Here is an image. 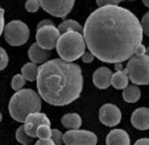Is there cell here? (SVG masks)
I'll return each instance as SVG.
<instances>
[{"label": "cell", "mask_w": 149, "mask_h": 145, "mask_svg": "<svg viewBox=\"0 0 149 145\" xmlns=\"http://www.w3.org/2000/svg\"><path fill=\"white\" fill-rule=\"evenodd\" d=\"M139 19L120 6L100 7L87 17L83 37L88 50L107 63L130 61L143 42Z\"/></svg>", "instance_id": "1"}, {"label": "cell", "mask_w": 149, "mask_h": 145, "mask_svg": "<svg viewBox=\"0 0 149 145\" xmlns=\"http://www.w3.org/2000/svg\"><path fill=\"white\" fill-rule=\"evenodd\" d=\"M82 89L83 77L78 65L57 58L40 66L37 90L46 103L68 106L79 98Z\"/></svg>", "instance_id": "2"}, {"label": "cell", "mask_w": 149, "mask_h": 145, "mask_svg": "<svg viewBox=\"0 0 149 145\" xmlns=\"http://www.w3.org/2000/svg\"><path fill=\"white\" fill-rule=\"evenodd\" d=\"M41 109V96L31 89H23L17 91L9 100V115L16 121L25 123L26 117L32 114H37Z\"/></svg>", "instance_id": "3"}, {"label": "cell", "mask_w": 149, "mask_h": 145, "mask_svg": "<svg viewBox=\"0 0 149 145\" xmlns=\"http://www.w3.org/2000/svg\"><path fill=\"white\" fill-rule=\"evenodd\" d=\"M86 41L82 33L78 32H68L61 34L57 44V52L61 59L66 62H73L78 58H82L86 53Z\"/></svg>", "instance_id": "4"}, {"label": "cell", "mask_w": 149, "mask_h": 145, "mask_svg": "<svg viewBox=\"0 0 149 145\" xmlns=\"http://www.w3.org/2000/svg\"><path fill=\"white\" fill-rule=\"evenodd\" d=\"M125 71L135 84H149V57L133 56L128 61Z\"/></svg>", "instance_id": "5"}, {"label": "cell", "mask_w": 149, "mask_h": 145, "mask_svg": "<svg viewBox=\"0 0 149 145\" xmlns=\"http://www.w3.org/2000/svg\"><path fill=\"white\" fill-rule=\"evenodd\" d=\"M4 38L11 46H21L29 38V28L25 22L13 20L4 28Z\"/></svg>", "instance_id": "6"}, {"label": "cell", "mask_w": 149, "mask_h": 145, "mask_svg": "<svg viewBox=\"0 0 149 145\" xmlns=\"http://www.w3.org/2000/svg\"><path fill=\"white\" fill-rule=\"evenodd\" d=\"M38 1L42 9L49 15L63 19L70 13L75 4V0H38Z\"/></svg>", "instance_id": "7"}, {"label": "cell", "mask_w": 149, "mask_h": 145, "mask_svg": "<svg viewBox=\"0 0 149 145\" xmlns=\"http://www.w3.org/2000/svg\"><path fill=\"white\" fill-rule=\"evenodd\" d=\"M63 142L66 145H96L98 137L90 131L73 129L63 135Z\"/></svg>", "instance_id": "8"}, {"label": "cell", "mask_w": 149, "mask_h": 145, "mask_svg": "<svg viewBox=\"0 0 149 145\" xmlns=\"http://www.w3.org/2000/svg\"><path fill=\"white\" fill-rule=\"evenodd\" d=\"M59 37H61V33H59L58 28H56L54 25L44 26L41 29H37V34H36L37 44L42 49H46V50L57 47Z\"/></svg>", "instance_id": "9"}, {"label": "cell", "mask_w": 149, "mask_h": 145, "mask_svg": "<svg viewBox=\"0 0 149 145\" xmlns=\"http://www.w3.org/2000/svg\"><path fill=\"white\" fill-rule=\"evenodd\" d=\"M99 120L102 121V124L107 127H115L120 123L121 120V112L119 109V107H116L115 104H103L99 109Z\"/></svg>", "instance_id": "10"}, {"label": "cell", "mask_w": 149, "mask_h": 145, "mask_svg": "<svg viewBox=\"0 0 149 145\" xmlns=\"http://www.w3.org/2000/svg\"><path fill=\"white\" fill-rule=\"evenodd\" d=\"M41 125H50V120H49V117L45 114L37 112V114H32L26 117L24 128H25L26 133L32 139H34V137H37V129Z\"/></svg>", "instance_id": "11"}, {"label": "cell", "mask_w": 149, "mask_h": 145, "mask_svg": "<svg viewBox=\"0 0 149 145\" xmlns=\"http://www.w3.org/2000/svg\"><path fill=\"white\" fill-rule=\"evenodd\" d=\"M112 77H113V72L108 67H99L93 74V82L98 89L106 90L112 83Z\"/></svg>", "instance_id": "12"}, {"label": "cell", "mask_w": 149, "mask_h": 145, "mask_svg": "<svg viewBox=\"0 0 149 145\" xmlns=\"http://www.w3.org/2000/svg\"><path fill=\"white\" fill-rule=\"evenodd\" d=\"M131 123L136 129H140V131L149 129V108L140 107L135 109L131 116Z\"/></svg>", "instance_id": "13"}, {"label": "cell", "mask_w": 149, "mask_h": 145, "mask_svg": "<svg viewBox=\"0 0 149 145\" xmlns=\"http://www.w3.org/2000/svg\"><path fill=\"white\" fill-rule=\"evenodd\" d=\"M28 56L33 63H36V65L42 63L44 65L49 61V58H50V50L42 49V47L36 42V44H32V46L29 47Z\"/></svg>", "instance_id": "14"}, {"label": "cell", "mask_w": 149, "mask_h": 145, "mask_svg": "<svg viewBox=\"0 0 149 145\" xmlns=\"http://www.w3.org/2000/svg\"><path fill=\"white\" fill-rule=\"evenodd\" d=\"M106 145H131L130 135L124 129H112L107 135Z\"/></svg>", "instance_id": "15"}, {"label": "cell", "mask_w": 149, "mask_h": 145, "mask_svg": "<svg viewBox=\"0 0 149 145\" xmlns=\"http://www.w3.org/2000/svg\"><path fill=\"white\" fill-rule=\"evenodd\" d=\"M38 72H40V67L36 63H33V62L25 63L23 66V69H21V75L25 78V81H29V82L37 81Z\"/></svg>", "instance_id": "16"}, {"label": "cell", "mask_w": 149, "mask_h": 145, "mask_svg": "<svg viewBox=\"0 0 149 145\" xmlns=\"http://www.w3.org/2000/svg\"><path fill=\"white\" fill-rule=\"evenodd\" d=\"M61 123L63 124V127L73 131V129H79V127L82 125V119L78 114H66L61 119Z\"/></svg>", "instance_id": "17"}, {"label": "cell", "mask_w": 149, "mask_h": 145, "mask_svg": "<svg viewBox=\"0 0 149 145\" xmlns=\"http://www.w3.org/2000/svg\"><path fill=\"white\" fill-rule=\"evenodd\" d=\"M58 31L61 34L68 33V32H78V33H83V28L78 21L74 20H63L58 25Z\"/></svg>", "instance_id": "18"}, {"label": "cell", "mask_w": 149, "mask_h": 145, "mask_svg": "<svg viewBox=\"0 0 149 145\" xmlns=\"http://www.w3.org/2000/svg\"><path fill=\"white\" fill-rule=\"evenodd\" d=\"M141 96V91L136 84H131L127 89L123 90V99L128 103H135L140 99Z\"/></svg>", "instance_id": "19"}, {"label": "cell", "mask_w": 149, "mask_h": 145, "mask_svg": "<svg viewBox=\"0 0 149 145\" xmlns=\"http://www.w3.org/2000/svg\"><path fill=\"white\" fill-rule=\"evenodd\" d=\"M128 79H130V77H128L125 70L124 71H116L112 77V83L111 84L116 90H124L128 87Z\"/></svg>", "instance_id": "20"}, {"label": "cell", "mask_w": 149, "mask_h": 145, "mask_svg": "<svg viewBox=\"0 0 149 145\" xmlns=\"http://www.w3.org/2000/svg\"><path fill=\"white\" fill-rule=\"evenodd\" d=\"M16 139H17V141H19L21 145H31L32 141H33V139H32V137L25 132L24 125H21V127H19V128H17Z\"/></svg>", "instance_id": "21"}, {"label": "cell", "mask_w": 149, "mask_h": 145, "mask_svg": "<svg viewBox=\"0 0 149 145\" xmlns=\"http://www.w3.org/2000/svg\"><path fill=\"white\" fill-rule=\"evenodd\" d=\"M12 89L15 90V91H20V90H23L24 84H25V78H24L21 74H16V75L12 78Z\"/></svg>", "instance_id": "22"}, {"label": "cell", "mask_w": 149, "mask_h": 145, "mask_svg": "<svg viewBox=\"0 0 149 145\" xmlns=\"http://www.w3.org/2000/svg\"><path fill=\"white\" fill-rule=\"evenodd\" d=\"M52 131L50 125H41L37 129V137L40 140H46V139H52Z\"/></svg>", "instance_id": "23"}, {"label": "cell", "mask_w": 149, "mask_h": 145, "mask_svg": "<svg viewBox=\"0 0 149 145\" xmlns=\"http://www.w3.org/2000/svg\"><path fill=\"white\" fill-rule=\"evenodd\" d=\"M40 1L38 0H26L25 3V9L28 12H37L40 9Z\"/></svg>", "instance_id": "24"}, {"label": "cell", "mask_w": 149, "mask_h": 145, "mask_svg": "<svg viewBox=\"0 0 149 145\" xmlns=\"http://www.w3.org/2000/svg\"><path fill=\"white\" fill-rule=\"evenodd\" d=\"M7 65H8V54L3 47L0 46V71L6 69Z\"/></svg>", "instance_id": "25"}, {"label": "cell", "mask_w": 149, "mask_h": 145, "mask_svg": "<svg viewBox=\"0 0 149 145\" xmlns=\"http://www.w3.org/2000/svg\"><path fill=\"white\" fill-rule=\"evenodd\" d=\"M52 140L54 141L56 145H62V142H63V135L58 129H53L52 131Z\"/></svg>", "instance_id": "26"}, {"label": "cell", "mask_w": 149, "mask_h": 145, "mask_svg": "<svg viewBox=\"0 0 149 145\" xmlns=\"http://www.w3.org/2000/svg\"><path fill=\"white\" fill-rule=\"evenodd\" d=\"M140 22H141V28H143V32L146 34V36H149V12H146V13L144 15Z\"/></svg>", "instance_id": "27"}, {"label": "cell", "mask_w": 149, "mask_h": 145, "mask_svg": "<svg viewBox=\"0 0 149 145\" xmlns=\"http://www.w3.org/2000/svg\"><path fill=\"white\" fill-rule=\"evenodd\" d=\"M121 3V0H96V4L100 7H108V6H118Z\"/></svg>", "instance_id": "28"}, {"label": "cell", "mask_w": 149, "mask_h": 145, "mask_svg": "<svg viewBox=\"0 0 149 145\" xmlns=\"http://www.w3.org/2000/svg\"><path fill=\"white\" fill-rule=\"evenodd\" d=\"M93 59H94V54L91 53L90 50L86 52V53L82 56V61H83L84 63H90V62H93Z\"/></svg>", "instance_id": "29"}, {"label": "cell", "mask_w": 149, "mask_h": 145, "mask_svg": "<svg viewBox=\"0 0 149 145\" xmlns=\"http://www.w3.org/2000/svg\"><path fill=\"white\" fill-rule=\"evenodd\" d=\"M4 28H6V24H4V9L0 7V36H1V33H4Z\"/></svg>", "instance_id": "30"}, {"label": "cell", "mask_w": 149, "mask_h": 145, "mask_svg": "<svg viewBox=\"0 0 149 145\" xmlns=\"http://www.w3.org/2000/svg\"><path fill=\"white\" fill-rule=\"evenodd\" d=\"M146 54V47L144 46L143 44L140 45V46L136 49V53H135V56H145Z\"/></svg>", "instance_id": "31"}, {"label": "cell", "mask_w": 149, "mask_h": 145, "mask_svg": "<svg viewBox=\"0 0 149 145\" xmlns=\"http://www.w3.org/2000/svg\"><path fill=\"white\" fill-rule=\"evenodd\" d=\"M34 145H56L54 141L52 139H46V140H38Z\"/></svg>", "instance_id": "32"}, {"label": "cell", "mask_w": 149, "mask_h": 145, "mask_svg": "<svg viewBox=\"0 0 149 145\" xmlns=\"http://www.w3.org/2000/svg\"><path fill=\"white\" fill-rule=\"evenodd\" d=\"M50 25H54L50 20H42V21H40L38 25H37V29H41V28H44V26H50Z\"/></svg>", "instance_id": "33"}, {"label": "cell", "mask_w": 149, "mask_h": 145, "mask_svg": "<svg viewBox=\"0 0 149 145\" xmlns=\"http://www.w3.org/2000/svg\"><path fill=\"white\" fill-rule=\"evenodd\" d=\"M133 145H149V139H140V140H137Z\"/></svg>", "instance_id": "34"}, {"label": "cell", "mask_w": 149, "mask_h": 145, "mask_svg": "<svg viewBox=\"0 0 149 145\" xmlns=\"http://www.w3.org/2000/svg\"><path fill=\"white\" fill-rule=\"evenodd\" d=\"M115 69H116V71H124L125 70L121 63H115Z\"/></svg>", "instance_id": "35"}, {"label": "cell", "mask_w": 149, "mask_h": 145, "mask_svg": "<svg viewBox=\"0 0 149 145\" xmlns=\"http://www.w3.org/2000/svg\"><path fill=\"white\" fill-rule=\"evenodd\" d=\"M143 4L146 7H149V0H143Z\"/></svg>", "instance_id": "36"}, {"label": "cell", "mask_w": 149, "mask_h": 145, "mask_svg": "<svg viewBox=\"0 0 149 145\" xmlns=\"http://www.w3.org/2000/svg\"><path fill=\"white\" fill-rule=\"evenodd\" d=\"M146 56H148V57H149V46H148V47H146Z\"/></svg>", "instance_id": "37"}, {"label": "cell", "mask_w": 149, "mask_h": 145, "mask_svg": "<svg viewBox=\"0 0 149 145\" xmlns=\"http://www.w3.org/2000/svg\"><path fill=\"white\" fill-rule=\"evenodd\" d=\"M1 119H3V115H1V112H0V121H1Z\"/></svg>", "instance_id": "38"}]
</instances>
